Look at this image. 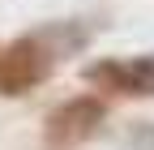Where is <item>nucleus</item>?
<instances>
[{
    "instance_id": "6",
    "label": "nucleus",
    "mask_w": 154,
    "mask_h": 150,
    "mask_svg": "<svg viewBox=\"0 0 154 150\" xmlns=\"http://www.w3.org/2000/svg\"><path fill=\"white\" fill-rule=\"evenodd\" d=\"M43 150H64V146H43Z\"/></svg>"
},
{
    "instance_id": "3",
    "label": "nucleus",
    "mask_w": 154,
    "mask_h": 150,
    "mask_svg": "<svg viewBox=\"0 0 154 150\" xmlns=\"http://www.w3.org/2000/svg\"><path fill=\"white\" fill-rule=\"evenodd\" d=\"M82 82L107 99H154V52L146 56H99L82 64Z\"/></svg>"
},
{
    "instance_id": "5",
    "label": "nucleus",
    "mask_w": 154,
    "mask_h": 150,
    "mask_svg": "<svg viewBox=\"0 0 154 150\" xmlns=\"http://www.w3.org/2000/svg\"><path fill=\"white\" fill-rule=\"evenodd\" d=\"M120 150H154V120H128L120 133Z\"/></svg>"
},
{
    "instance_id": "4",
    "label": "nucleus",
    "mask_w": 154,
    "mask_h": 150,
    "mask_svg": "<svg viewBox=\"0 0 154 150\" xmlns=\"http://www.w3.org/2000/svg\"><path fill=\"white\" fill-rule=\"evenodd\" d=\"M38 34L60 52V60H69V56L86 52L90 47V26H82L77 17H64V22H43L38 26Z\"/></svg>"
},
{
    "instance_id": "2",
    "label": "nucleus",
    "mask_w": 154,
    "mask_h": 150,
    "mask_svg": "<svg viewBox=\"0 0 154 150\" xmlns=\"http://www.w3.org/2000/svg\"><path fill=\"white\" fill-rule=\"evenodd\" d=\"M111 120V103L107 95H99V90H86V95H69L60 99L47 116H43V137L47 146H64V150H77L94 142L107 129Z\"/></svg>"
},
{
    "instance_id": "1",
    "label": "nucleus",
    "mask_w": 154,
    "mask_h": 150,
    "mask_svg": "<svg viewBox=\"0 0 154 150\" xmlns=\"http://www.w3.org/2000/svg\"><path fill=\"white\" fill-rule=\"evenodd\" d=\"M56 64H60V52L38 34V26L0 43V99H22L38 90L43 82H51Z\"/></svg>"
}]
</instances>
